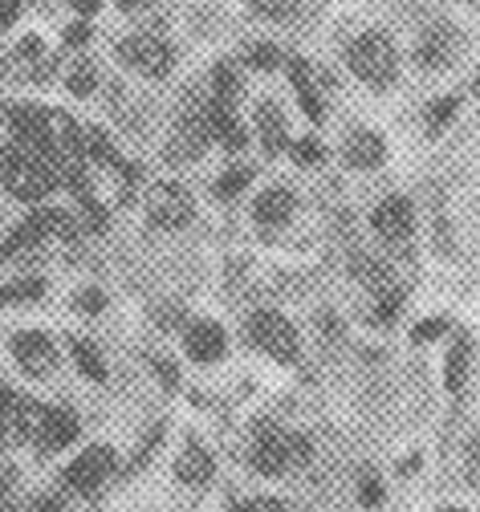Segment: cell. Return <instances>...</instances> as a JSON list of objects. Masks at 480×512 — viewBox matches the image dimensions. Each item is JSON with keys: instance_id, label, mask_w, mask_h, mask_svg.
I'll return each mask as SVG.
<instances>
[{"instance_id": "14", "label": "cell", "mask_w": 480, "mask_h": 512, "mask_svg": "<svg viewBox=\"0 0 480 512\" xmlns=\"http://www.w3.org/2000/svg\"><path fill=\"white\" fill-rule=\"evenodd\" d=\"M13 354H17L21 370H29V374H49V370L57 366V350H53V342H49L45 334H37V330L17 334V338H13Z\"/></svg>"}, {"instance_id": "9", "label": "cell", "mask_w": 480, "mask_h": 512, "mask_svg": "<svg viewBox=\"0 0 480 512\" xmlns=\"http://www.w3.org/2000/svg\"><path fill=\"white\" fill-rule=\"evenodd\" d=\"M289 464H293V435L265 423L253 439V468L265 472V476H281Z\"/></svg>"}, {"instance_id": "33", "label": "cell", "mask_w": 480, "mask_h": 512, "mask_svg": "<svg viewBox=\"0 0 480 512\" xmlns=\"http://www.w3.org/2000/svg\"><path fill=\"white\" fill-rule=\"evenodd\" d=\"M232 512H285V504H281V500H269V496H257V500L232 504Z\"/></svg>"}, {"instance_id": "22", "label": "cell", "mask_w": 480, "mask_h": 512, "mask_svg": "<svg viewBox=\"0 0 480 512\" xmlns=\"http://www.w3.org/2000/svg\"><path fill=\"white\" fill-rule=\"evenodd\" d=\"M464 378H468V338H460L448 350V391L460 395L464 391Z\"/></svg>"}, {"instance_id": "37", "label": "cell", "mask_w": 480, "mask_h": 512, "mask_svg": "<svg viewBox=\"0 0 480 512\" xmlns=\"http://www.w3.org/2000/svg\"><path fill=\"white\" fill-rule=\"evenodd\" d=\"M358 500H363V504H379V500H383L379 480H363V488H358Z\"/></svg>"}, {"instance_id": "16", "label": "cell", "mask_w": 480, "mask_h": 512, "mask_svg": "<svg viewBox=\"0 0 480 512\" xmlns=\"http://www.w3.org/2000/svg\"><path fill=\"white\" fill-rule=\"evenodd\" d=\"M293 208H297L293 191H285V187H269L265 196L257 200L253 216H257V224H265V228H281V224L293 216Z\"/></svg>"}, {"instance_id": "42", "label": "cell", "mask_w": 480, "mask_h": 512, "mask_svg": "<svg viewBox=\"0 0 480 512\" xmlns=\"http://www.w3.org/2000/svg\"><path fill=\"white\" fill-rule=\"evenodd\" d=\"M37 508L41 512H62V504H57V500H37Z\"/></svg>"}, {"instance_id": "25", "label": "cell", "mask_w": 480, "mask_h": 512, "mask_svg": "<svg viewBox=\"0 0 480 512\" xmlns=\"http://www.w3.org/2000/svg\"><path fill=\"white\" fill-rule=\"evenodd\" d=\"M66 86H70V94H78V98H86L94 86H98V70L90 66V61H78V66L70 70V78H66Z\"/></svg>"}, {"instance_id": "5", "label": "cell", "mask_w": 480, "mask_h": 512, "mask_svg": "<svg viewBox=\"0 0 480 512\" xmlns=\"http://www.w3.org/2000/svg\"><path fill=\"white\" fill-rule=\"evenodd\" d=\"M249 338L277 362H293L297 358V334L293 326L285 322L281 313H253V322H249Z\"/></svg>"}, {"instance_id": "30", "label": "cell", "mask_w": 480, "mask_h": 512, "mask_svg": "<svg viewBox=\"0 0 480 512\" xmlns=\"http://www.w3.org/2000/svg\"><path fill=\"white\" fill-rule=\"evenodd\" d=\"M456 110H460V102H456V98H440V102L428 110V131H444Z\"/></svg>"}, {"instance_id": "10", "label": "cell", "mask_w": 480, "mask_h": 512, "mask_svg": "<svg viewBox=\"0 0 480 512\" xmlns=\"http://www.w3.org/2000/svg\"><path fill=\"white\" fill-rule=\"evenodd\" d=\"M110 472H114V452L98 443V447H86V452L66 468V484L74 492H94V488L106 484Z\"/></svg>"}, {"instance_id": "26", "label": "cell", "mask_w": 480, "mask_h": 512, "mask_svg": "<svg viewBox=\"0 0 480 512\" xmlns=\"http://www.w3.org/2000/svg\"><path fill=\"white\" fill-rule=\"evenodd\" d=\"M41 293H45V281H17V285H9V289H0V309L17 305V301H33V297H41Z\"/></svg>"}, {"instance_id": "35", "label": "cell", "mask_w": 480, "mask_h": 512, "mask_svg": "<svg viewBox=\"0 0 480 512\" xmlns=\"http://www.w3.org/2000/svg\"><path fill=\"white\" fill-rule=\"evenodd\" d=\"M102 305H106V297H102L98 289H86V293H78V309H82V313H98Z\"/></svg>"}, {"instance_id": "28", "label": "cell", "mask_w": 480, "mask_h": 512, "mask_svg": "<svg viewBox=\"0 0 480 512\" xmlns=\"http://www.w3.org/2000/svg\"><path fill=\"white\" fill-rule=\"evenodd\" d=\"M399 305H403V297L395 293V289H387L379 301H375V309H371V317H375V322L379 326H391L395 322V313H399Z\"/></svg>"}, {"instance_id": "1", "label": "cell", "mask_w": 480, "mask_h": 512, "mask_svg": "<svg viewBox=\"0 0 480 512\" xmlns=\"http://www.w3.org/2000/svg\"><path fill=\"white\" fill-rule=\"evenodd\" d=\"M0 175H5V187L17 200H41L57 187V171L41 151L29 147H5L0 151Z\"/></svg>"}, {"instance_id": "29", "label": "cell", "mask_w": 480, "mask_h": 512, "mask_svg": "<svg viewBox=\"0 0 480 512\" xmlns=\"http://www.w3.org/2000/svg\"><path fill=\"white\" fill-rule=\"evenodd\" d=\"M249 5L261 17H293L297 9H302V0H249Z\"/></svg>"}, {"instance_id": "6", "label": "cell", "mask_w": 480, "mask_h": 512, "mask_svg": "<svg viewBox=\"0 0 480 512\" xmlns=\"http://www.w3.org/2000/svg\"><path fill=\"white\" fill-rule=\"evenodd\" d=\"M49 70H53V61H49L41 37H25L0 61V78H9V82H41V78H49Z\"/></svg>"}, {"instance_id": "27", "label": "cell", "mask_w": 480, "mask_h": 512, "mask_svg": "<svg viewBox=\"0 0 480 512\" xmlns=\"http://www.w3.org/2000/svg\"><path fill=\"white\" fill-rule=\"evenodd\" d=\"M253 179V171L249 167H236V171H224L220 175V183H216V196H224V200H232V196H240L245 191V183Z\"/></svg>"}, {"instance_id": "40", "label": "cell", "mask_w": 480, "mask_h": 512, "mask_svg": "<svg viewBox=\"0 0 480 512\" xmlns=\"http://www.w3.org/2000/svg\"><path fill=\"white\" fill-rule=\"evenodd\" d=\"M98 5H102V0H70V9H74V13H82V17L98 13Z\"/></svg>"}, {"instance_id": "8", "label": "cell", "mask_w": 480, "mask_h": 512, "mask_svg": "<svg viewBox=\"0 0 480 512\" xmlns=\"http://www.w3.org/2000/svg\"><path fill=\"white\" fill-rule=\"evenodd\" d=\"M147 216L155 228H184L192 220V196L175 183H159L147 196Z\"/></svg>"}, {"instance_id": "41", "label": "cell", "mask_w": 480, "mask_h": 512, "mask_svg": "<svg viewBox=\"0 0 480 512\" xmlns=\"http://www.w3.org/2000/svg\"><path fill=\"white\" fill-rule=\"evenodd\" d=\"M151 5H155V0H118V9H123V13H143Z\"/></svg>"}, {"instance_id": "2", "label": "cell", "mask_w": 480, "mask_h": 512, "mask_svg": "<svg viewBox=\"0 0 480 512\" xmlns=\"http://www.w3.org/2000/svg\"><path fill=\"white\" fill-rule=\"evenodd\" d=\"M74 232H78V228H74V220H70L66 212H57V208L33 212L5 244H0V261H13V256H21V252L45 244V236H74Z\"/></svg>"}, {"instance_id": "18", "label": "cell", "mask_w": 480, "mask_h": 512, "mask_svg": "<svg viewBox=\"0 0 480 512\" xmlns=\"http://www.w3.org/2000/svg\"><path fill=\"white\" fill-rule=\"evenodd\" d=\"M212 472H216V464H212V456L204 452L200 443H188V447H184V456H179V464H175V476L184 480V484H192V488L208 484Z\"/></svg>"}, {"instance_id": "4", "label": "cell", "mask_w": 480, "mask_h": 512, "mask_svg": "<svg viewBox=\"0 0 480 512\" xmlns=\"http://www.w3.org/2000/svg\"><path fill=\"white\" fill-rule=\"evenodd\" d=\"M118 57H123L131 70L147 74V78H163V74L171 70V61H175L171 45H167V41H159V37H151V33L127 37L123 45H118Z\"/></svg>"}, {"instance_id": "23", "label": "cell", "mask_w": 480, "mask_h": 512, "mask_svg": "<svg viewBox=\"0 0 480 512\" xmlns=\"http://www.w3.org/2000/svg\"><path fill=\"white\" fill-rule=\"evenodd\" d=\"M74 362H78V370L86 374V378H94V382H106V362H102V354L90 346V342H74Z\"/></svg>"}, {"instance_id": "11", "label": "cell", "mask_w": 480, "mask_h": 512, "mask_svg": "<svg viewBox=\"0 0 480 512\" xmlns=\"http://www.w3.org/2000/svg\"><path fill=\"white\" fill-rule=\"evenodd\" d=\"M456 53H460V33H456L452 25H440V21L428 25L424 37H419V45H415V57H419V66H424V70H444V66H452Z\"/></svg>"}, {"instance_id": "38", "label": "cell", "mask_w": 480, "mask_h": 512, "mask_svg": "<svg viewBox=\"0 0 480 512\" xmlns=\"http://www.w3.org/2000/svg\"><path fill=\"white\" fill-rule=\"evenodd\" d=\"M17 9H21L17 0H0V29H9L17 21Z\"/></svg>"}, {"instance_id": "12", "label": "cell", "mask_w": 480, "mask_h": 512, "mask_svg": "<svg viewBox=\"0 0 480 512\" xmlns=\"http://www.w3.org/2000/svg\"><path fill=\"white\" fill-rule=\"evenodd\" d=\"M78 439V419H74V411H66V407H45L41 411V423H37V431H33V443L41 447V452L49 456V452H62L66 443H74Z\"/></svg>"}, {"instance_id": "24", "label": "cell", "mask_w": 480, "mask_h": 512, "mask_svg": "<svg viewBox=\"0 0 480 512\" xmlns=\"http://www.w3.org/2000/svg\"><path fill=\"white\" fill-rule=\"evenodd\" d=\"M212 82H216V98H212V102L232 106V102H236V94H240V78H236V70L228 66V61H220V66H216Z\"/></svg>"}, {"instance_id": "17", "label": "cell", "mask_w": 480, "mask_h": 512, "mask_svg": "<svg viewBox=\"0 0 480 512\" xmlns=\"http://www.w3.org/2000/svg\"><path fill=\"white\" fill-rule=\"evenodd\" d=\"M188 354L196 362H216L224 354V330L216 322H196L188 330Z\"/></svg>"}, {"instance_id": "36", "label": "cell", "mask_w": 480, "mask_h": 512, "mask_svg": "<svg viewBox=\"0 0 480 512\" xmlns=\"http://www.w3.org/2000/svg\"><path fill=\"white\" fill-rule=\"evenodd\" d=\"M448 326L440 322V317H436V322H424V326H415V342H432V338H440Z\"/></svg>"}, {"instance_id": "19", "label": "cell", "mask_w": 480, "mask_h": 512, "mask_svg": "<svg viewBox=\"0 0 480 512\" xmlns=\"http://www.w3.org/2000/svg\"><path fill=\"white\" fill-rule=\"evenodd\" d=\"M257 126H261V143H265V151L277 155V151L285 147V118H281V110H277L273 102H261V110H257Z\"/></svg>"}, {"instance_id": "44", "label": "cell", "mask_w": 480, "mask_h": 512, "mask_svg": "<svg viewBox=\"0 0 480 512\" xmlns=\"http://www.w3.org/2000/svg\"><path fill=\"white\" fill-rule=\"evenodd\" d=\"M17 5H21V0H17Z\"/></svg>"}, {"instance_id": "13", "label": "cell", "mask_w": 480, "mask_h": 512, "mask_svg": "<svg viewBox=\"0 0 480 512\" xmlns=\"http://www.w3.org/2000/svg\"><path fill=\"white\" fill-rule=\"evenodd\" d=\"M411 224H415L411 200H403V196H391V200H383L375 208V232L383 240H391V244H407L411 240Z\"/></svg>"}, {"instance_id": "3", "label": "cell", "mask_w": 480, "mask_h": 512, "mask_svg": "<svg viewBox=\"0 0 480 512\" xmlns=\"http://www.w3.org/2000/svg\"><path fill=\"white\" fill-rule=\"evenodd\" d=\"M350 70L371 82V86H387L395 78V49L383 33H363L350 45Z\"/></svg>"}, {"instance_id": "34", "label": "cell", "mask_w": 480, "mask_h": 512, "mask_svg": "<svg viewBox=\"0 0 480 512\" xmlns=\"http://www.w3.org/2000/svg\"><path fill=\"white\" fill-rule=\"evenodd\" d=\"M464 472L472 484H480V439L468 443V452H464Z\"/></svg>"}, {"instance_id": "39", "label": "cell", "mask_w": 480, "mask_h": 512, "mask_svg": "<svg viewBox=\"0 0 480 512\" xmlns=\"http://www.w3.org/2000/svg\"><path fill=\"white\" fill-rule=\"evenodd\" d=\"M90 41V25H70L66 29V45H86Z\"/></svg>"}, {"instance_id": "15", "label": "cell", "mask_w": 480, "mask_h": 512, "mask_svg": "<svg viewBox=\"0 0 480 512\" xmlns=\"http://www.w3.org/2000/svg\"><path fill=\"white\" fill-rule=\"evenodd\" d=\"M383 159H387V147H383L379 135H371V131H354V135L346 139V163H350V167L371 171V167H379Z\"/></svg>"}, {"instance_id": "31", "label": "cell", "mask_w": 480, "mask_h": 512, "mask_svg": "<svg viewBox=\"0 0 480 512\" xmlns=\"http://www.w3.org/2000/svg\"><path fill=\"white\" fill-rule=\"evenodd\" d=\"M277 61H281V49L277 45H253L249 49V66H257V70H277Z\"/></svg>"}, {"instance_id": "43", "label": "cell", "mask_w": 480, "mask_h": 512, "mask_svg": "<svg viewBox=\"0 0 480 512\" xmlns=\"http://www.w3.org/2000/svg\"><path fill=\"white\" fill-rule=\"evenodd\" d=\"M448 512H460V508H448Z\"/></svg>"}, {"instance_id": "32", "label": "cell", "mask_w": 480, "mask_h": 512, "mask_svg": "<svg viewBox=\"0 0 480 512\" xmlns=\"http://www.w3.org/2000/svg\"><path fill=\"white\" fill-rule=\"evenodd\" d=\"M293 159L302 163V167H314V163H322V143L318 139H302L293 147Z\"/></svg>"}, {"instance_id": "21", "label": "cell", "mask_w": 480, "mask_h": 512, "mask_svg": "<svg viewBox=\"0 0 480 512\" xmlns=\"http://www.w3.org/2000/svg\"><path fill=\"white\" fill-rule=\"evenodd\" d=\"M354 277H358V285H367L371 293H387L391 285V277H387V269L379 265V261H371V256H354Z\"/></svg>"}, {"instance_id": "7", "label": "cell", "mask_w": 480, "mask_h": 512, "mask_svg": "<svg viewBox=\"0 0 480 512\" xmlns=\"http://www.w3.org/2000/svg\"><path fill=\"white\" fill-rule=\"evenodd\" d=\"M208 139H212V135H208L204 110H188L184 118L175 122V131H171V139H167V159H171V163H192V159L204 155Z\"/></svg>"}, {"instance_id": "20", "label": "cell", "mask_w": 480, "mask_h": 512, "mask_svg": "<svg viewBox=\"0 0 480 512\" xmlns=\"http://www.w3.org/2000/svg\"><path fill=\"white\" fill-rule=\"evenodd\" d=\"M289 74H293L297 98H302V110H306L314 122H322V98H318V90H314V82H310V66H306V61H293Z\"/></svg>"}]
</instances>
